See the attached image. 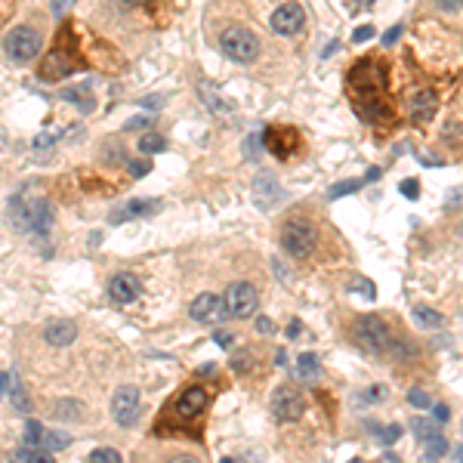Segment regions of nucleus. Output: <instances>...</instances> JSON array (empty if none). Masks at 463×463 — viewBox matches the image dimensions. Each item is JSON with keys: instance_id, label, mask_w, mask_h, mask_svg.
I'll return each mask as SVG.
<instances>
[{"instance_id": "obj_33", "label": "nucleus", "mask_w": 463, "mask_h": 463, "mask_svg": "<svg viewBox=\"0 0 463 463\" xmlns=\"http://www.w3.org/2000/svg\"><path fill=\"white\" fill-rule=\"evenodd\" d=\"M411 426H414V433L420 435V442H423L426 435H433V433H435V426L429 423V420H420V417H417V420H414V423H411Z\"/></svg>"}, {"instance_id": "obj_29", "label": "nucleus", "mask_w": 463, "mask_h": 463, "mask_svg": "<svg viewBox=\"0 0 463 463\" xmlns=\"http://www.w3.org/2000/svg\"><path fill=\"white\" fill-rule=\"evenodd\" d=\"M40 439H44V426H40L37 420H28V423H25V445L40 448Z\"/></svg>"}, {"instance_id": "obj_49", "label": "nucleus", "mask_w": 463, "mask_h": 463, "mask_svg": "<svg viewBox=\"0 0 463 463\" xmlns=\"http://www.w3.org/2000/svg\"><path fill=\"white\" fill-rule=\"evenodd\" d=\"M257 331H259V334H272V331H275V324L269 322V318H259V322H257Z\"/></svg>"}, {"instance_id": "obj_27", "label": "nucleus", "mask_w": 463, "mask_h": 463, "mask_svg": "<svg viewBox=\"0 0 463 463\" xmlns=\"http://www.w3.org/2000/svg\"><path fill=\"white\" fill-rule=\"evenodd\" d=\"M370 433H377V439H380L383 445H392V442H399L402 426H399V423H389V426H377V423H370Z\"/></svg>"}, {"instance_id": "obj_15", "label": "nucleus", "mask_w": 463, "mask_h": 463, "mask_svg": "<svg viewBox=\"0 0 463 463\" xmlns=\"http://www.w3.org/2000/svg\"><path fill=\"white\" fill-rule=\"evenodd\" d=\"M142 293V284L136 275L130 272H117L112 281H108V297H112L115 303H121V306H127V303H133Z\"/></svg>"}, {"instance_id": "obj_32", "label": "nucleus", "mask_w": 463, "mask_h": 463, "mask_svg": "<svg viewBox=\"0 0 463 463\" xmlns=\"http://www.w3.org/2000/svg\"><path fill=\"white\" fill-rule=\"evenodd\" d=\"M408 402H411L414 408H429V405H433V402H429V395H426L423 389H411V392H408Z\"/></svg>"}, {"instance_id": "obj_50", "label": "nucleus", "mask_w": 463, "mask_h": 463, "mask_svg": "<svg viewBox=\"0 0 463 463\" xmlns=\"http://www.w3.org/2000/svg\"><path fill=\"white\" fill-rule=\"evenodd\" d=\"M300 331H303V327H300V322H291V324H288V336H297Z\"/></svg>"}, {"instance_id": "obj_25", "label": "nucleus", "mask_w": 463, "mask_h": 463, "mask_svg": "<svg viewBox=\"0 0 463 463\" xmlns=\"http://www.w3.org/2000/svg\"><path fill=\"white\" fill-rule=\"evenodd\" d=\"M69 445H71V439H69V435H65V433H44V439H40V448L49 451V454H53V451H62V448H69Z\"/></svg>"}, {"instance_id": "obj_24", "label": "nucleus", "mask_w": 463, "mask_h": 463, "mask_svg": "<svg viewBox=\"0 0 463 463\" xmlns=\"http://www.w3.org/2000/svg\"><path fill=\"white\" fill-rule=\"evenodd\" d=\"M414 322L420 327H442V315L435 312V309H429V306H417L414 309Z\"/></svg>"}, {"instance_id": "obj_40", "label": "nucleus", "mask_w": 463, "mask_h": 463, "mask_svg": "<svg viewBox=\"0 0 463 463\" xmlns=\"http://www.w3.org/2000/svg\"><path fill=\"white\" fill-rule=\"evenodd\" d=\"M356 284H358V291H361V293H365V297H370V300H374V297H377V291H374V281H365V278H358V281H356Z\"/></svg>"}, {"instance_id": "obj_20", "label": "nucleus", "mask_w": 463, "mask_h": 463, "mask_svg": "<svg viewBox=\"0 0 463 463\" xmlns=\"http://www.w3.org/2000/svg\"><path fill=\"white\" fill-rule=\"evenodd\" d=\"M423 454H426V460H439V457H445L448 454V439L435 429L433 435H426L423 439Z\"/></svg>"}, {"instance_id": "obj_4", "label": "nucleus", "mask_w": 463, "mask_h": 463, "mask_svg": "<svg viewBox=\"0 0 463 463\" xmlns=\"http://www.w3.org/2000/svg\"><path fill=\"white\" fill-rule=\"evenodd\" d=\"M220 49H223V56L232 59V62L247 65V62H254L257 53H259V40L250 35L247 28H225L223 37H220Z\"/></svg>"}, {"instance_id": "obj_22", "label": "nucleus", "mask_w": 463, "mask_h": 463, "mask_svg": "<svg viewBox=\"0 0 463 463\" xmlns=\"http://www.w3.org/2000/svg\"><path fill=\"white\" fill-rule=\"evenodd\" d=\"M53 414L59 420H83V405L81 402H71V399H62V402H56Z\"/></svg>"}, {"instance_id": "obj_18", "label": "nucleus", "mask_w": 463, "mask_h": 463, "mask_svg": "<svg viewBox=\"0 0 463 463\" xmlns=\"http://www.w3.org/2000/svg\"><path fill=\"white\" fill-rule=\"evenodd\" d=\"M74 336H78V327L69 318H56L44 327V340L49 346H69V343H74Z\"/></svg>"}, {"instance_id": "obj_53", "label": "nucleus", "mask_w": 463, "mask_h": 463, "mask_svg": "<svg viewBox=\"0 0 463 463\" xmlns=\"http://www.w3.org/2000/svg\"><path fill=\"white\" fill-rule=\"evenodd\" d=\"M370 4H374V0H358V6H370Z\"/></svg>"}, {"instance_id": "obj_14", "label": "nucleus", "mask_w": 463, "mask_h": 463, "mask_svg": "<svg viewBox=\"0 0 463 463\" xmlns=\"http://www.w3.org/2000/svg\"><path fill=\"white\" fill-rule=\"evenodd\" d=\"M303 6L297 4H281L278 10L272 13V31H278V35H284V37H291V35H297V31L303 28Z\"/></svg>"}, {"instance_id": "obj_1", "label": "nucleus", "mask_w": 463, "mask_h": 463, "mask_svg": "<svg viewBox=\"0 0 463 463\" xmlns=\"http://www.w3.org/2000/svg\"><path fill=\"white\" fill-rule=\"evenodd\" d=\"M386 78H389V69H386L383 59H374V56L358 59V62L349 69L346 87H349L352 108L358 112L361 121L389 124L395 117L392 102L386 99Z\"/></svg>"}, {"instance_id": "obj_35", "label": "nucleus", "mask_w": 463, "mask_h": 463, "mask_svg": "<svg viewBox=\"0 0 463 463\" xmlns=\"http://www.w3.org/2000/svg\"><path fill=\"white\" fill-rule=\"evenodd\" d=\"M368 37H374V25H361V28H356V35H352L356 44H365Z\"/></svg>"}, {"instance_id": "obj_31", "label": "nucleus", "mask_w": 463, "mask_h": 463, "mask_svg": "<svg viewBox=\"0 0 463 463\" xmlns=\"http://www.w3.org/2000/svg\"><path fill=\"white\" fill-rule=\"evenodd\" d=\"M361 185V180H349V182H340V185H334L331 189V198H340V195H349V192H356Z\"/></svg>"}, {"instance_id": "obj_30", "label": "nucleus", "mask_w": 463, "mask_h": 463, "mask_svg": "<svg viewBox=\"0 0 463 463\" xmlns=\"http://www.w3.org/2000/svg\"><path fill=\"white\" fill-rule=\"evenodd\" d=\"M90 460H96V463H117V460H121V454H117L115 448H96L90 454Z\"/></svg>"}, {"instance_id": "obj_26", "label": "nucleus", "mask_w": 463, "mask_h": 463, "mask_svg": "<svg viewBox=\"0 0 463 463\" xmlns=\"http://www.w3.org/2000/svg\"><path fill=\"white\" fill-rule=\"evenodd\" d=\"M164 148H167V139L161 133H146L139 139V151H146V155H155V151H164Z\"/></svg>"}, {"instance_id": "obj_21", "label": "nucleus", "mask_w": 463, "mask_h": 463, "mask_svg": "<svg viewBox=\"0 0 463 463\" xmlns=\"http://www.w3.org/2000/svg\"><path fill=\"white\" fill-rule=\"evenodd\" d=\"M318 370H322V365H318V358L312 356V352H303V356L297 358V377L306 383H312L318 377Z\"/></svg>"}, {"instance_id": "obj_11", "label": "nucleus", "mask_w": 463, "mask_h": 463, "mask_svg": "<svg viewBox=\"0 0 463 463\" xmlns=\"http://www.w3.org/2000/svg\"><path fill=\"white\" fill-rule=\"evenodd\" d=\"M112 414L121 426H133L139 417V389L136 386H121L112 399Z\"/></svg>"}, {"instance_id": "obj_5", "label": "nucleus", "mask_w": 463, "mask_h": 463, "mask_svg": "<svg viewBox=\"0 0 463 463\" xmlns=\"http://www.w3.org/2000/svg\"><path fill=\"white\" fill-rule=\"evenodd\" d=\"M356 336H358L361 346H365L368 352H374V356L386 352L389 349V343H392V331L380 315H365L361 318V322L356 324Z\"/></svg>"}, {"instance_id": "obj_10", "label": "nucleus", "mask_w": 463, "mask_h": 463, "mask_svg": "<svg viewBox=\"0 0 463 463\" xmlns=\"http://www.w3.org/2000/svg\"><path fill=\"white\" fill-rule=\"evenodd\" d=\"M257 291L250 288V284H232L229 291H225V312L235 315V318H247V315H254L257 312Z\"/></svg>"}, {"instance_id": "obj_19", "label": "nucleus", "mask_w": 463, "mask_h": 463, "mask_svg": "<svg viewBox=\"0 0 463 463\" xmlns=\"http://www.w3.org/2000/svg\"><path fill=\"white\" fill-rule=\"evenodd\" d=\"M151 210H158V201H151V198H133V201H127V204H124V207L112 216V223L136 220V216H148Z\"/></svg>"}, {"instance_id": "obj_3", "label": "nucleus", "mask_w": 463, "mask_h": 463, "mask_svg": "<svg viewBox=\"0 0 463 463\" xmlns=\"http://www.w3.org/2000/svg\"><path fill=\"white\" fill-rule=\"evenodd\" d=\"M315 241H318V232L306 220L284 223V229H281V247L288 250L293 259H306L315 250Z\"/></svg>"}, {"instance_id": "obj_38", "label": "nucleus", "mask_w": 463, "mask_h": 463, "mask_svg": "<svg viewBox=\"0 0 463 463\" xmlns=\"http://www.w3.org/2000/svg\"><path fill=\"white\" fill-rule=\"evenodd\" d=\"M232 368L238 370V374H241V370H250V356H244V352H241V356H235L232 358Z\"/></svg>"}, {"instance_id": "obj_17", "label": "nucleus", "mask_w": 463, "mask_h": 463, "mask_svg": "<svg viewBox=\"0 0 463 463\" xmlns=\"http://www.w3.org/2000/svg\"><path fill=\"white\" fill-rule=\"evenodd\" d=\"M408 108H411V121L414 124H429L439 108V99H435L433 90H414L408 99Z\"/></svg>"}, {"instance_id": "obj_39", "label": "nucleus", "mask_w": 463, "mask_h": 463, "mask_svg": "<svg viewBox=\"0 0 463 463\" xmlns=\"http://www.w3.org/2000/svg\"><path fill=\"white\" fill-rule=\"evenodd\" d=\"M148 124H151V115H142V117H133L124 130H139V127H148Z\"/></svg>"}, {"instance_id": "obj_44", "label": "nucleus", "mask_w": 463, "mask_h": 463, "mask_svg": "<svg viewBox=\"0 0 463 463\" xmlns=\"http://www.w3.org/2000/svg\"><path fill=\"white\" fill-rule=\"evenodd\" d=\"M433 417H435V420H439V423H448V417H451V411H448V408H445V405H435V408H433Z\"/></svg>"}, {"instance_id": "obj_46", "label": "nucleus", "mask_w": 463, "mask_h": 463, "mask_svg": "<svg viewBox=\"0 0 463 463\" xmlns=\"http://www.w3.org/2000/svg\"><path fill=\"white\" fill-rule=\"evenodd\" d=\"M148 167H151V164H146V161H133V164H130V170H133V176H146V173H148Z\"/></svg>"}, {"instance_id": "obj_41", "label": "nucleus", "mask_w": 463, "mask_h": 463, "mask_svg": "<svg viewBox=\"0 0 463 463\" xmlns=\"http://www.w3.org/2000/svg\"><path fill=\"white\" fill-rule=\"evenodd\" d=\"M213 340H216V346H223V349H229V346H232V334H225V331H216V334H213Z\"/></svg>"}, {"instance_id": "obj_51", "label": "nucleus", "mask_w": 463, "mask_h": 463, "mask_svg": "<svg viewBox=\"0 0 463 463\" xmlns=\"http://www.w3.org/2000/svg\"><path fill=\"white\" fill-rule=\"evenodd\" d=\"M142 105H146V108H158V105H161V99H142Z\"/></svg>"}, {"instance_id": "obj_48", "label": "nucleus", "mask_w": 463, "mask_h": 463, "mask_svg": "<svg viewBox=\"0 0 463 463\" xmlns=\"http://www.w3.org/2000/svg\"><path fill=\"white\" fill-rule=\"evenodd\" d=\"M259 142H263V136H250V142H247V155H250V158H257Z\"/></svg>"}, {"instance_id": "obj_12", "label": "nucleus", "mask_w": 463, "mask_h": 463, "mask_svg": "<svg viewBox=\"0 0 463 463\" xmlns=\"http://www.w3.org/2000/svg\"><path fill=\"white\" fill-rule=\"evenodd\" d=\"M263 142H266V148L272 151L275 158H291L293 148L300 146V133L293 127H269L263 133Z\"/></svg>"}, {"instance_id": "obj_42", "label": "nucleus", "mask_w": 463, "mask_h": 463, "mask_svg": "<svg viewBox=\"0 0 463 463\" xmlns=\"http://www.w3.org/2000/svg\"><path fill=\"white\" fill-rule=\"evenodd\" d=\"M69 6H74V0H53V13L56 16H65L69 13Z\"/></svg>"}, {"instance_id": "obj_36", "label": "nucleus", "mask_w": 463, "mask_h": 463, "mask_svg": "<svg viewBox=\"0 0 463 463\" xmlns=\"http://www.w3.org/2000/svg\"><path fill=\"white\" fill-rule=\"evenodd\" d=\"M402 195L414 201V198L420 195V189H417V180H405V182H402Z\"/></svg>"}, {"instance_id": "obj_9", "label": "nucleus", "mask_w": 463, "mask_h": 463, "mask_svg": "<svg viewBox=\"0 0 463 463\" xmlns=\"http://www.w3.org/2000/svg\"><path fill=\"white\" fill-rule=\"evenodd\" d=\"M272 414H275V420H281V423H293V420H300L303 395L293 389V386H278L275 395H272Z\"/></svg>"}, {"instance_id": "obj_16", "label": "nucleus", "mask_w": 463, "mask_h": 463, "mask_svg": "<svg viewBox=\"0 0 463 463\" xmlns=\"http://www.w3.org/2000/svg\"><path fill=\"white\" fill-rule=\"evenodd\" d=\"M281 198H284V192H281V185H278V180L272 173H259L254 180V201H257V207L272 210Z\"/></svg>"}, {"instance_id": "obj_45", "label": "nucleus", "mask_w": 463, "mask_h": 463, "mask_svg": "<svg viewBox=\"0 0 463 463\" xmlns=\"http://www.w3.org/2000/svg\"><path fill=\"white\" fill-rule=\"evenodd\" d=\"M16 377L13 374H0V395H10V386H13Z\"/></svg>"}, {"instance_id": "obj_13", "label": "nucleus", "mask_w": 463, "mask_h": 463, "mask_svg": "<svg viewBox=\"0 0 463 463\" xmlns=\"http://www.w3.org/2000/svg\"><path fill=\"white\" fill-rule=\"evenodd\" d=\"M192 318H195L198 324H220L225 315V303L220 300V297H213V293H201V297L192 303Z\"/></svg>"}, {"instance_id": "obj_34", "label": "nucleus", "mask_w": 463, "mask_h": 463, "mask_svg": "<svg viewBox=\"0 0 463 463\" xmlns=\"http://www.w3.org/2000/svg\"><path fill=\"white\" fill-rule=\"evenodd\" d=\"M204 99H207L210 105H213V112L220 115V117H223V115H229V105H225V102H220V99H216L213 93H210V87H204Z\"/></svg>"}, {"instance_id": "obj_47", "label": "nucleus", "mask_w": 463, "mask_h": 463, "mask_svg": "<svg viewBox=\"0 0 463 463\" xmlns=\"http://www.w3.org/2000/svg\"><path fill=\"white\" fill-rule=\"evenodd\" d=\"M439 6H442V10H448V13H454V10H460V6H463V0H439Z\"/></svg>"}, {"instance_id": "obj_52", "label": "nucleus", "mask_w": 463, "mask_h": 463, "mask_svg": "<svg viewBox=\"0 0 463 463\" xmlns=\"http://www.w3.org/2000/svg\"><path fill=\"white\" fill-rule=\"evenodd\" d=\"M124 4H127V6H136V4H142V0H124Z\"/></svg>"}, {"instance_id": "obj_23", "label": "nucleus", "mask_w": 463, "mask_h": 463, "mask_svg": "<svg viewBox=\"0 0 463 463\" xmlns=\"http://www.w3.org/2000/svg\"><path fill=\"white\" fill-rule=\"evenodd\" d=\"M53 454L44 451V448H31V445H22L19 451H16V460H28V463H49Z\"/></svg>"}, {"instance_id": "obj_28", "label": "nucleus", "mask_w": 463, "mask_h": 463, "mask_svg": "<svg viewBox=\"0 0 463 463\" xmlns=\"http://www.w3.org/2000/svg\"><path fill=\"white\" fill-rule=\"evenodd\" d=\"M87 93H90V87H78V90H65L62 96L69 99V102H78L81 112H90V108H93V99L87 96Z\"/></svg>"}, {"instance_id": "obj_2", "label": "nucleus", "mask_w": 463, "mask_h": 463, "mask_svg": "<svg viewBox=\"0 0 463 463\" xmlns=\"http://www.w3.org/2000/svg\"><path fill=\"white\" fill-rule=\"evenodd\" d=\"M13 223L19 225L22 232L47 235L49 225H53V207H49V201H44V198H35V201L16 198L13 201Z\"/></svg>"}, {"instance_id": "obj_7", "label": "nucleus", "mask_w": 463, "mask_h": 463, "mask_svg": "<svg viewBox=\"0 0 463 463\" xmlns=\"http://www.w3.org/2000/svg\"><path fill=\"white\" fill-rule=\"evenodd\" d=\"M81 56L74 53V49L69 44H59L56 49H49V56L44 59V65H40V78L44 81H62L69 78L71 71L81 69Z\"/></svg>"}, {"instance_id": "obj_37", "label": "nucleus", "mask_w": 463, "mask_h": 463, "mask_svg": "<svg viewBox=\"0 0 463 463\" xmlns=\"http://www.w3.org/2000/svg\"><path fill=\"white\" fill-rule=\"evenodd\" d=\"M445 204H448V207H463V185H457V189L445 198Z\"/></svg>"}, {"instance_id": "obj_43", "label": "nucleus", "mask_w": 463, "mask_h": 463, "mask_svg": "<svg viewBox=\"0 0 463 463\" xmlns=\"http://www.w3.org/2000/svg\"><path fill=\"white\" fill-rule=\"evenodd\" d=\"M399 37H402V25H395V28H389V31L383 35V44H389V47H392Z\"/></svg>"}, {"instance_id": "obj_6", "label": "nucleus", "mask_w": 463, "mask_h": 463, "mask_svg": "<svg viewBox=\"0 0 463 463\" xmlns=\"http://www.w3.org/2000/svg\"><path fill=\"white\" fill-rule=\"evenodd\" d=\"M4 49L6 56L13 59V62H31L37 53H40V35L35 28H25V25H19V28H13L10 35L4 37Z\"/></svg>"}, {"instance_id": "obj_8", "label": "nucleus", "mask_w": 463, "mask_h": 463, "mask_svg": "<svg viewBox=\"0 0 463 463\" xmlns=\"http://www.w3.org/2000/svg\"><path fill=\"white\" fill-rule=\"evenodd\" d=\"M207 392L201 389V386H189L180 399H176V405H170L167 411H170V417L176 420V426H189V423H195V420L204 414V408H207Z\"/></svg>"}]
</instances>
